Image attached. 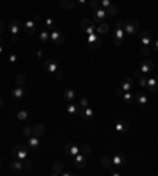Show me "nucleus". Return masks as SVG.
I'll return each mask as SVG.
<instances>
[{
    "label": "nucleus",
    "mask_w": 158,
    "mask_h": 176,
    "mask_svg": "<svg viewBox=\"0 0 158 176\" xmlns=\"http://www.w3.org/2000/svg\"><path fill=\"white\" fill-rule=\"evenodd\" d=\"M123 37H125V30H123V21L119 19L116 24V30H114V44L116 46H122L123 43Z\"/></svg>",
    "instance_id": "f257e3e1"
},
{
    "label": "nucleus",
    "mask_w": 158,
    "mask_h": 176,
    "mask_svg": "<svg viewBox=\"0 0 158 176\" xmlns=\"http://www.w3.org/2000/svg\"><path fill=\"white\" fill-rule=\"evenodd\" d=\"M29 144H16L13 148V156L14 159H21V160H25L29 156Z\"/></svg>",
    "instance_id": "f03ea898"
},
{
    "label": "nucleus",
    "mask_w": 158,
    "mask_h": 176,
    "mask_svg": "<svg viewBox=\"0 0 158 176\" xmlns=\"http://www.w3.org/2000/svg\"><path fill=\"white\" fill-rule=\"evenodd\" d=\"M139 22L136 19H128L126 22H123V30L126 35H135L139 32Z\"/></svg>",
    "instance_id": "7ed1b4c3"
},
{
    "label": "nucleus",
    "mask_w": 158,
    "mask_h": 176,
    "mask_svg": "<svg viewBox=\"0 0 158 176\" xmlns=\"http://www.w3.org/2000/svg\"><path fill=\"white\" fill-rule=\"evenodd\" d=\"M8 29H10V34H11V41H13V43H14V41H17V34H19V30L22 29V24H21V21L13 19V21L10 22Z\"/></svg>",
    "instance_id": "20e7f679"
},
{
    "label": "nucleus",
    "mask_w": 158,
    "mask_h": 176,
    "mask_svg": "<svg viewBox=\"0 0 158 176\" xmlns=\"http://www.w3.org/2000/svg\"><path fill=\"white\" fill-rule=\"evenodd\" d=\"M95 29H96V27H95V22H93L92 19H82V21H81V30L86 32L87 35L93 34Z\"/></svg>",
    "instance_id": "39448f33"
},
{
    "label": "nucleus",
    "mask_w": 158,
    "mask_h": 176,
    "mask_svg": "<svg viewBox=\"0 0 158 176\" xmlns=\"http://www.w3.org/2000/svg\"><path fill=\"white\" fill-rule=\"evenodd\" d=\"M49 38L54 41V44H59V46L65 43V35H63L60 30H57V29H54V30L49 34Z\"/></svg>",
    "instance_id": "423d86ee"
},
{
    "label": "nucleus",
    "mask_w": 158,
    "mask_h": 176,
    "mask_svg": "<svg viewBox=\"0 0 158 176\" xmlns=\"http://www.w3.org/2000/svg\"><path fill=\"white\" fill-rule=\"evenodd\" d=\"M87 41H89V46H90L92 49H98V48L101 46V35H98V34H90L89 38H87Z\"/></svg>",
    "instance_id": "0eeeda50"
},
{
    "label": "nucleus",
    "mask_w": 158,
    "mask_h": 176,
    "mask_svg": "<svg viewBox=\"0 0 158 176\" xmlns=\"http://www.w3.org/2000/svg\"><path fill=\"white\" fill-rule=\"evenodd\" d=\"M35 27H37V22L32 19V21H27V22L24 24V26H22V30H24L25 35H32V34L35 32Z\"/></svg>",
    "instance_id": "6e6552de"
},
{
    "label": "nucleus",
    "mask_w": 158,
    "mask_h": 176,
    "mask_svg": "<svg viewBox=\"0 0 158 176\" xmlns=\"http://www.w3.org/2000/svg\"><path fill=\"white\" fill-rule=\"evenodd\" d=\"M106 16H108V14H106V10H104V8H100V10H95V14H93L92 21L96 22V24H101L103 19L106 18Z\"/></svg>",
    "instance_id": "1a4fd4ad"
},
{
    "label": "nucleus",
    "mask_w": 158,
    "mask_h": 176,
    "mask_svg": "<svg viewBox=\"0 0 158 176\" xmlns=\"http://www.w3.org/2000/svg\"><path fill=\"white\" fill-rule=\"evenodd\" d=\"M139 70H141L142 75H150L152 70H153V62H152V60H144V62L141 64Z\"/></svg>",
    "instance_id": "9d476101"
},
{
    "label": "nucleus",
    "mask_w": 158,
    "mask_h": 176,
    "mask_svg": "<svg viewBox=\"0 0 158 176\" xmlns=\"http://www.w3.org/2000/svg\"><path fill=\"white\" fill-rule=\"evenodd\" d=\"M79 116L86 121H90V119H93V110L89 108V106L87 108H79Z\"/></svg>",
    "instance_id": "9b49d317"
},
{
    "label": "nucleus",
    "mask_w": 158,
    "mask_h": 176,
    "mask_svg": "<svg viewBox=\"0 0 158 176\" xmlns=\"http://www.w3.org/2000/svg\"><path fill=\"white\" fill-rule=\"evenodd\" d=\"M44 70H46L47 73H52V75H54V73L59 70V65H57L56 60H46V62H44Z\"/></svg>",
    "instance_id": "f8f14e48"
},
{
    "label": "nucleus",
    "mask_w": 158,
    "mask_h": 176,
    "mask_svg": "<svg viewBox=\"0 0 158 176\" xmlns=\"http://www.w3.org/2000/svg\"><path fill=\"white\" fill-rule=\"evenodd\" d=\"M120 89H122L123 92H126V91H131V89H133V80H131V76H125V78L122 80Z\"/></svg>",
    "instance_id": "ddd939ff"
},
{
    "label": "nucleus",
    "mask_w": 158,
    "mask_h": 176,
    "mask_svg": "<svg viewBox=\"0 0 158 176\" xmlns=\"http://www.w3.org/2000/svg\"><path fill=\"white\" fill-rule=\"evenodd\" d=\"M116 130L125 133V132L130 130V124H128L126 121H116Z\"/></svg>",
    "instance_id": "4468645a"
},
{
    "label": "nucleus",
    "mask_w": 158,
    "mask_h": 176,
    "mask_svg": "<svg viewBox=\"0 0 158 176\" xmlns=\"http://www.w3.org/2000/svg\"><path fill=\"white\" fill-rule=\"evenodd\" d=\"M86 163H87V160H86V156H84V154L79 153L77 156H74V165H76L77 168H84Z\"/></svg>",
    "instance_id": "2eb2a0df"
},
{
    "label": "nucleus",
    "mask_w": 158,
    "mask_h": 176,
    "mask_svg": "<svg viewBox=\"0 0 158 176\" xmlns=\"http://www.w3.org/2000/svg\"><path fill=\"white\" fill-rule=\"evenodd\" d=\"M139 38H141L142 44H150L152 43V35L147 30H139Z\"/></svg>",
    "instance_id": "dca6fc26"
},
{
    "label": "nucleus",
    "mask_w": 158,
    "mask_h": 176,
    "mask_svg": "<svg viewBox=\"0 0 158 176\" xmlns=\"http://www.w3.org/2000/svg\"><path fill=\"white\" fill-rule=\"evenodd\" d=\"M22 168H24V160H21V159H14L10 163V170L11 171H21Z\"/></svg>",
    "instance_id": "f3484780"
},
{
    "label": "nucleus",
    "mask_w": 158,
    "mask_h": 176,
    "mask_svg": "<svg viewBox=\"0 0 158 176\" xmlns=\"http://www.w3.org/2000/svg\"><path fill=\"white\" fill-rule=\"evenodd\" d=\"M29 148L32 151H38V148H40V138L35 137V135L29 137Z\"/></svg>",
    "instance_id": "a211bd4d"
},
{
    "label": "nucleus",
    "mask_w": 158,
    "mask_h": 176,
    "mask_svg": "<svg viewBox=\"0 0 158 176\" xmlns=\"http://www.w3.org/2000/svg\"><path fill=\"white\" fill-rule=\"evenodd\" d=\"M65 151H67V153H70L71 156H77L79 154V146L74 144V143H68L65 146Z\"/></svg>",
    "instance_id": "6ab92c4d"
},
{
    "label": "nucleus",
    "mask_w": 158,
    "mask_h": 176,
    "mask_svg": "<svg viewBox=\"0 0 158 176\" xmlns=\"http://www.w3.org/2000/svg\"><path fill=\"white\" fill-rule=\"evenodd\" d=\"M44 133H46V127H44L43 124H37L35 127H33V135H35V137L41 138Z\"/></svg>",
    "instance_id": "aec40b11"
},
{
    "label": "nucleus",
    "mask_w": 158,
    "mask_h": 176,
    "mask_svg": "<svg viewBox=\"0 0 158 176\" xmlns=\"http://www.w3.org/2000/svg\"><path fill=\"white\" fill-rule=\"evenodd\" d=\"M125 162H126V159L122 154H117L112 157V165H116V167H122V165H125Z\"/></svg>",
    "instance_id": "412c9836"
},
{
    "label": "nucleus",
    "mask_w": 158,
    "mask_h": 176,
    "mask_svg": "<svg viewBox=\"0 0 158 176\" xmlns=\"http://www.w3.org/2000/svg\"><path fill=\"white\" fill-rule=\"evenodd\" d=\"M63 98L67 100V102H74V98H76V92L73 89H65L63 92Z\"/></svg>",
    "instance_id": "4be33fe9"
},
{
    "label": "nucleus",
    "mask_w": 158,
    "mask_h": 176,
    "mask_svg": "<svg viewBox=\"0 0 158 176\" xmlns=\"http://www.w3.org/2000/svg\"><path fill=\"white\" fill-rule=\"evenodd\" d=\"M146 89L155 92V91L158 89V80H155V78H147V87H146Z\"/></svg>",
    "instance_id": "5701e85b"
},
{
    "label": "nucleus",
    "mask_w": 158,
    "mask_h": 176,
    "mask_svg": "<svg viewBox=\"0 0 158 176\" xmlns=\"http://www.w3.org/2000/svg\"><path fill=\"white\" fill-rule=\"evenodd\" d=\"M11 97L16 98V100L22 98V97H24V89H22V86H17L16 89H13V91H11Z\"/></svg>",
    "instance_id": "b1692460"
},
{
    "label": "nucleus",
    "mask_w": 158,
    "mask_h": 176,
    "mask_svg": "<svg viewBox=\"0 0 158 176\" xmlns=\"http://www.w3.org/2000/svg\"><path fill=\"white\" fill-rule=\"evenodd\" d=\"M59 7L62 10H73L74 8V3L71 2V0H60L59 2Z\"/></svg>",
    "instance_id": "393cba45"
},
{
    "label": "nucleus",
    "mask_w": 158,
    "mask_h": 176,
    "mask_svg": "<svg viewBox=\"0 0 158 176\" xmlns=\"http://www.w3.org/2000/svg\"><path fill=\"white\" fill-rule=\"evenodd\" d=\"M51 173L54 174V176H57V174H62V173H63V163H60V162L54 163V167H52Z\"/></svg>",
    "instance_id": "a878e982"
},
{
    "label": "nucleus",
    "mask_w": 158,
    "mask_h": 176,
    "mask_svg": "<svg viewBox=\"0 0 158 176\" xmlns=\"http://www.w3.org/2000/svg\"><path fill=\"white\" fill-rule=\"evenodd\" d=\"M96 32H98V35H104L106 32H109V26L106 22H101V24L96 26Z\"/></svg>",
    "instance_id": "bb28decb"
},
{
    "label": "nucleus",
    "mask_w": 158,
    "mask_h": 176,
    "mask_svg": "<svg viewBox=\"0 0 158 176\" xmlns=\"http://www.w3.org/2000/svg\"><path fill=\"white\" fill-rule=\"evenodd\" d=\"M101 165H103L104 168H112V157L103 156V157H101Z\"/></svg>",
    "instance_id": "cd10ccee"
},
{
    "label": "nucleus",
    "mask_w": 158,
    "mask_h": 176,
    "mask_svg": "<svg viewBox=\"0 0 158 176\" xmlns=\"http://www.w3.org/2000/svg\"><path fill=\"white\" fill-rule=\"evenodd\" d=\"M119 13V8H117V5H114V3H111L108 8H106V14L108 16H116Z\"/></svg>",
    "instance_id": "c85d7f7f"
},
{
    "label": "nucleus",
    "mask_w": 158,
    "mask_h": 176,
    "mask_svg": "<svg viewBox=\"0 0 158 176\" xmlns=\"http://www.w3.org/2000/svg\"><path fill=\"white\" fill-rule=\"evenodd\" d=\"M79 108H81V106L74 105V102H70V105L67 106V111H68L70 114H76V113H79Z\"/></svg>",
    "instance_id": "c756f323"
},
{
    "label": "nucleus",
    "mask_w": 158,
    "mask_h": 176,
    "mask_svg": "<svg viewBox=\"0 0 158 176\" xmlns=\"http://www.w3.org/2000/svg\"><path fill=\"white\" fill-rule=\"evenodd\" d=\"M152 43L150 44H142V48H141V54L144 56V57H147L149 54H150V51H152Z\"/></svg>",
    "instance_id": "7c9ffc66"
},
{
    "label": "nucleus",
    "mask_w": 158,
    "mask_h": 176,
    "mask_svg": "<svg viewBox=\"0 0 158 176\" xmlns=\"http://www.w3.org/2000/svg\"><path fill=\"white\" fill-rule=\"evenodd\" d=\"M135 98H136V102L141 103V105H146V103H147V97H146L142 92H138V94L135 95Z\"/></svg>",
    "instance_id": "2f4dec72"
},
{
    "label": "nucleus",
    "mask_w": 158,
    "mask_h": 176,
    "mask_svg": "<svg viewBox=\"0 0 158 176\" xmlns=\"http://www.w3.org/2000/svg\"><path fill=\"white\" fill-rule=\"evenodd\" d=\"M14 81H16V84L17 86H24V83H25V76L22 73H17L16 76H14Z\"/></svg>",
    "instance_id": "473e14b6"
},
{
    "label": "nucleus",
    "mask_w": 158,
    "mask_h": 176,
    "mask_svg": "<svg viewBox=\"0 0 158 176\" xmlns=\"http://www.w3.org/2000/svg\"><path fill=\"white\" fill-rule=\"evenodd\" d=\"M44 24H46V27H47V29H51V30H54V29H56V21L52 19V18H47V19L44 21Z\"/></svg>",
    "instance_id": "72a5a7b5"
},
{
    "label": "nucleus",
    "mask_w": 158,
    "mask_h": 176,
    "mask_svg": "<svg viewBox=\"0 0 158 176\" xmlns=\"http://www.w3.org/2000/svg\"><path fill=\"white\" fill-rule=\"evenodd\" d=\"M89 5H90L92 10H100V8H101L100 0H89Z\"/></svg>",
    "instance_id": "f704fd0d"
},
{
    "label": "nucleus",
    "mask_w": 158,
    "mask_h": 176,
    "mask_svg": "<svg viewBox=\"0 0 158 176\" xmlns=\"http://www.w3.org/2000/svg\"><path fill=\"white\" fill-rule=\"evenodd\" d=\"M79 153H81V154H90L92 153V148L89 146V144H84V146H81V148H79Z\"/></svg>",
    "instance_id": "c9c22d12"
},
{
    "label": "nucleus",
    "mask_w": 158,
    "mask_h": 176,
    "mask_svg": "<svg viewBox=\"0 0 158 176\" xmlns=\"http://www.w3.org/2000/svg\"><path fill=\"white\" fill-rule=\"evenodd\" d=\"M27 117H29V113L25 111V110H21V111L17 113V119H19V121H25Z\"/></svg>",
    "instance_id": "e433bc0d"
},
{
    "label": "nucleus",
    "mask_w": 158,
    "mask_h": 176,
    "mask_svg": "<svg viewBox=\"0 0 158 176\" xmlns=\"http://www.w3.org/2000/svg\"><path fill=\"white\" fill-rule=\"evenodd\" d=\"M22 135L27 137V138L32 137V135H33V129H30V127H24V129H22Z\"/></svg>",
    "instance_id": "4c0bfd02"
},
{
    "label": "nucleus",
    "mask_w": 158,
    "mask_h": 176,
    "mask_svg": "<svg viewBox=\"0 0 158 176\" xmlns=\"http://www.w3.org/2000/svg\"><path fill=\"white\" fill-rule=\"evenodd\" d=\"M123 100H125V102H126V103H131V102H133V95H131V94H130V91L123 92Z\"/></svg>",
    "instance_id": "58836bf2"
},
{
    "label": "nucleus",
    "mask_w": 158,
    "mask_h": 176,
    "mask_svg": "<svg viewBox=\"0 0 158 176\" xmlns=\"http://www.w3.org/2000/svg\"><path fill=\"white\" fill-rule=\"evenodd\" d=\"M40 40H41V41H47V40H49V32H47V30H41Z\"/></svg>",
    "instance_id": "ea45409f"
},
{
    "label": "nucleus",
    "mask_w": 158,
    "mask_h": 176,
    "mask_svg": "<svg viewBox=\"0 0 158 176\" xmlns=\"http://www.w3.org/2000/svg\"><path fill=\"white\" fill-rule=\"evenodd\" d=\"M79 106H81V108H87L89 106V100L86 97H82L81 100H79Z\"/></svg>",
    "instance_id": "a19ab883"
},
{
    "label": "nucleus",
    "mask_w": 158,
    "mask_h": 176,
    "mask_svg": "<svg viewBox=\"0 0 158 176\" xmlns=\"http://www.w3.org/2000/svg\"><path fill=\"white\" fill-rule=\"evenodd\" d=\"M54 76H56V80L62 81V80H63V76H65V75H63V71H62V70H57V71L54 73Z\"/></svg>",
    "instance_id": "79ce46f5"
},
{
    "label": "nucleus",
    "mask_w": 158,
    "mask_h": 176,
    "mask_svg": "<svg viewBox=\"0 0 158 176\" xmlns=\"http://www.w3.org/2000/svg\"><path fill=\"white\" fill-rule=\"evenodd\" d=\"M139 86L141 87H147V78L146 76H139Z\"/></svg>",
    "instance_id": "37998d69"
},
{
    "label": "nucleus",
    "mask_w": 158,
    "mask_h": 176,
    "mask_svg": "<svg viewBox=\"0 0 158 176\" xmlns=\"http://www.w3.org/2000/svg\"><path fill=\"white\" fill-rule=\"evenodd\" d=\"M100 3H101V7H103L104 10H106V8L111 5V0H100Z\"/></svg>",
    "instance_id": "c03bdc74"
},
{
    "label": "nucleus",
    "mask_w": 158,
    "mask_h": 176,
    "mask_svg": "<svg viewBox=\"0 0 158 176\" xmlns=\"http://www.w3.org/2000/svg\"><path fill=\"white\" fill-rule=\"evenodd\" d=\"M24 168H27V170H30V168H32V162H30V160H27V159H25V160H24Z\"/></svg>",
    "instance_id": "a18cd8bd"
},
{
    "label": "nucleus",
    "mask_w": 158,
    "mask_h": 176,
    "mask_svg": "<svg viewBox=\"0 0 158 176\" xmlns=\"http://www.w3.org/2000/svg\"><path fill=\"white\" fill-rule=\"evenodd\" d=\"M8 60H10V62L13 64V62H16V60H17V56H16V54H10V57H8Z\"/></svg>",
    "instance_id": "49530a36"
},
{
    "label": "nucleus",
    "mask_w": 158,
    "mask_h": 176,
    "mask_svg": "<svg viewBox=\"0 0 158 176\" xmlns=\"http://www.w3.org/2000/svg\"><path fill=\"white\" fill-rule=\"evenodd\" d=\"M152 46L155 48V51H158V40H155V43H152Z\"/></svg>",
    "instance_id": "de8ad7c7"
},
{
    "label": "nucleus",
    "mask_w": 158,
    "mask_h": 176,
    "mask_svg": "<svg viewBox=\"0 0 158 176\" xmlns=\"http://www.w3.org/2000/svg\"><path fill=\"white\" fill-rule=\"evenodd\" d=\"M2 34H3V22L0 21V35H2Z\"/></svg>",
    "instance_id": "09e8293b"
},
{
    "label": "nucleus",
    "mask_w": 158,
    "mask_h": 176,
    "mask_svg": "<svg viewBox=\"0 0 158 176\" xmlns=\"http://www.w3.org/2000/svg\"><path fill=\"white\" fill-rule=\"evenodd\" d=\"M141 75H142L141 70H135V76H141Z\"/></svg>",
    "instance_id": "8fccbe9b"
},
{
    "label": "nucleus",
    "mask_w": 158,
    "mask_h": 176,
    "mask_svg": "<svg viewBox=\"0 0 158 176\" xmlns=\"http://www.w3.org/2000/svg\"><path fill=\"white\" fill-rule=\"evenodd\" d=\"M111 173H112V174H114V176H119V171H117V170H112V171H111Z\"/></svg>",
    "instance_id": "3c124183"
},
{
    "label": "nucleus",
    "mask_w": 158,
    "mask_h": 176,
    "mask_svg": "<svg viewBox=\"0 0 158 176\" xmlns=\"http://www.w3.org/2000/svg\"><path fill=\"white\" fill-rule=\"evenodd\" d=\"M2 106H3V98L0 97V108H2Z\"/></svg>",
    "instance_id": "603ef678"
},
{
    "label": "nucleus",
    "mask_w": 158,
    "mask_h": 176,
    "mask_svg": "<svg viewBox=\"0 0 158 176\" xmlns=\"http://www.w3.org/2000/svg\"><path fill=\"white\" fill-rule=\"evenodd\" d=\"M77 2H79V3H86V2H87V0H77Z\"/></svg>",
    "instance_id": "864d4df0"
},
{
    "label": "nucleus",
    "mask_w": 158,
    "mask_h": 176,
    "mask_svg": "<svg viewBox=\"0 0 158 176\" xmlns=\"http://www.w3.org/2000/svg\"><path fill=\"white\" fill-rule=\"evenodd\" d=\"M2 51H3V46H2V44H0V54H2Z\"/></svg>",
    "instance_id": "5fc2aeb1"
},
{
    "label": "nucleus",
    "mask_w": 158,
    "mask_h": 176,
    "mask_svg": "<svg viewBox=\"0 0 158 176\" xmlns=\"http://www.w3.org/2000/svg\"><path fill=\"white\" fill-rule=\"evenodd\" d=\"M155 80H158V73H156V75H155Z\"/></svg>",
    "instance_id": "6e6d98bb"
},
{
    "label": "nucleus",
    "mask_w": 158,
    "mask_h": 176,
    "mask_svg": "<svg viewBox=\"0 0 158 176\" xmlns=\"http://www.w3.org/2000/svg\"><path fill=\"white\" fill-rule=\"evenodd\" d=\"M0 165H2V160H0Z\"/></svg>",
    "instance_id": "4d7b16f0"
}]
</instances>
